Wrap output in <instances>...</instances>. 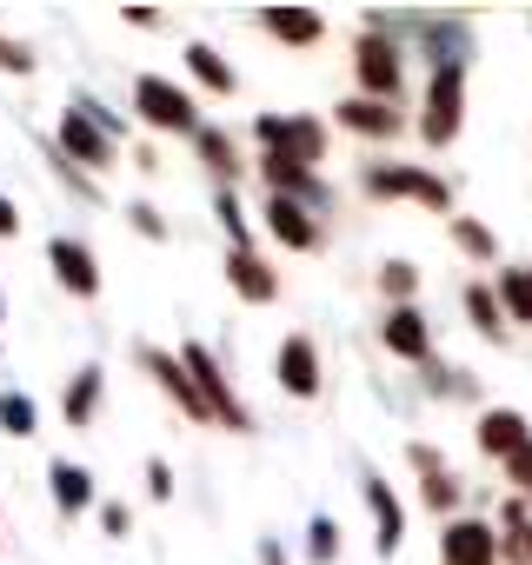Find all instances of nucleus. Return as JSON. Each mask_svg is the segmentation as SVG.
Instances as JSON below:
<instances>
[{
  "label": "nucleus",
  "instance_id": "nucleus-1",
  "mask_svg": "<svg viewBox=\"0 0 532 565\" xmlns=\"http://www.w3.org/2000/svg\"><path fill=\"white\" fill-rule=\"evenodd\" d=\"M459 107H466V67H433V87H426V120L419 134L433 147H446L459 134Z\"/></svg>",
  "mask_w": 532,
  "mask_h": 565
},
{
  "label": "nucleus",
  "instance_id": "nucleus-2",
  "mask_svg": "<svg viewBox=\"0 0 532 565\" xmlns=\"http://www.w3.org/2000/svg\"><path fill=\"white\" fill-rule=\"evenodd\" d=\"M259 140H266V153L300 160V167H313V160H320V147H327L313 120H287V114H266V120H259Z\"/></svg>",
  "mask_w": 532,
  "mask_h": 565
},
{
  "label": "nucleus",
  "instance_id": "nucleus-3",
  "mask_svg": "<svg viewBox=\"0 0 532 565\" xmlns=\"http://www.w3.org/2000/svg\"><path fill=\"white\" fill-rule=\"evenodd\" d=\"M134 100H140V114H147L153 127H173V134H187V127H193V100H187L180 87H167L160 74H147V81L134 87Z\"/></svg>",
  "mask_w": 532,
  "mask_h": 565
},
{
  "label": "nucleus",
  "instance_id": "nucleus-4",
  "mask_svg": "<svg viewBox=\"0 0 532 565\" xmlns=\"http://www.w3.org/2000/svg\"><path fill=\"white\" fill-rule=\"evenodd\" d=\"M439 558H446V565H492V558H499V545H492L486 519H453V525H446V539H439Z\"/></svg>",
  "mask_w": 532,
  "mask_h": 565
},
{
  "label": "nucleus",
  "instance_id": "nucleus-5",
  "mask_svg": "<svg viewBox=\"0 0 532 565\" xmlns=\"http://www.w3.org/2000/svg\"><path fill=\"white\" fill-rule=\"evenodd\" d=\"M47 259H54V273H61L67 294H94V287H100V266H94V253H87L81 239H54Z\"/></svg>",
  "mask_w": 532,
  "mask_h": 565
},
{
  "label": "nucleus",
  "instance_id": "nucleus-6",
  "mask_svg": "<svg viewBox=\"0 0 532 565\" xmlns=\"http://www.w3.org/2000/svg\"><path fill=\"white\" fill-rule=\"evenodd\" d=\"M180 366H187V373H193V380H200V399H206V413H220V419H226V426H246V413H240V406H233V393H226V380H220V373H213V360H206V353H200V347H187V360H180Z\"/></svg>",
  "mask_w": 532,
  "mask_h": 565
},
{
  "label": "nucleus",
  "instance_id": "nucleus-7",
  "mask_svg": "<svg viewBox=\"0 0 532 565\" xmlns=\"http://www.w3.org/2000/svg\"><path fill=\"white\" fill-rule=\"evenodd\" d=\"M366 186H373V193H413V200H426V206H446V186H439L433 173H413V167H373Z\"/></svg>",
  "mask_w": 532,
  "mask_h": 565
},
{
  "label": "nucleus",
  "instance_id": "nucleus-8",
  "mask_svg": "<svg viewBox=\"0 0 532 565\" xmlns=\"http://www.w3.org/2000/svg\"><path fill=\"white\" fill-rule=\"evenodd\" d=\"M280 386H287V393H300V399H313V393H320V360H313V347H307V340H287V347H280Z\"/></svg>",
  "mask_w": 532,
  "mask_h": 565
},
{
  "label": "nucleus",
  "instance_id": "nucleus-9",
  "mask_svg": "<svg viewBox=\"0 0 532 565\" xmlns=\"http://www.w3.org/2000/svg\"><path fill=\"white\" fill-rule=\"evenodd\" d=\"M140 360H147V373H153V380H160V386L193 413V419H206V399H200V386L187 380V366H180V360H167V353H140Z\"/></svg>",
  "mask_w": 532,
  "mask_h": 565
},
{
  "label": "nucleus",
  "instance_id": "nucleus-10",
  "mask_svg": "<svg viewBox=\"0 0 532 565\" xmlns=\"http://www.w3.org/2000/svg\"><path fill=\"white\" fill-rule=\"evenodd\" d=\"M360 81H366V87H373L380 100H386V94L400 87V61H393V47H386V41H373V34L360 41Z\"/></svg>",
  "mask_w": 532,
  "mask_h": 565
},
{
  "label": "nucleus",
  "instance_id": "nucleus-11",
  "mask_svg": "<svg viewBox=\"0 0 532 565\" xmlns=\"http://www.w3.org/2000/svg\"><path fill=\"white\" fill-rule=\"evenodd\" d=\"M61 147H67L74 160H87V167H107V134H100L87 114H67V120H61Z\"/></svg>",
  "mask_w": 532,
  "mask_h": 565
},
{
  "label": "nucleus",
  "instance_id": "nucleus-12",
  "mask_svg": "<svg viewBox=\"0 0 532 565\" xmlns=\"http://www.w3.org/2000/svg\"><path fill=\"white\" fill-rule=\"evenodd\" d=\"M380 333H386V347H393L400 360H426V320H419L413 307H393Z\"/></svg>",
  "mask_w": 532,
  "mask_h": 565
},
{
  "label": "nucleus",
  "instance_id": "nucleus-13",
  "mask_svg": "<svg viewBox=\"0 0 532 565\" xmlns=\"http://www.w3.org/2000/svg\"><path fill=\"white\" fill-rule=\"evenodd\" d=\"M266 226H274L287 246H313V239H320V233H313V220H307V206H300V200H280V193L266 200Z\"/></svg>",
  "mask_w": 532,
  "mask_h": 565
},
{
  "label": "nucleus",
  "instance_id": "nucleus-14",
  "mask_svg": "<svg viewBox=\"0 0 532 565\" xmlns=\"http://www.w3.org/2000/svg\"><path fill=\"white\" fill-rule=\"evenodd\" d=\"M479 446H486V452H499V459H512V452L525 446V419H519V413H506V406H499V413H486V419H479Z\"/></svg>",
  "mask_w": 532,
  "mask_h": 565
},
{
  "label": "nucleus",
  "instance_id": "nucleus-15",
  "mask_svg": "<svg viewBox=\"0 0 532 565\" xmlns=\"http://www.w3.org/2000/svg\"><path fill=\"white\" fill-rule=\"evenodd\" d=\"M266 34L287 41V47H307V41H320V14H307V8H266Z\"/></svg>",
  "mask_w": 532,
  "mask_h": 565
},
{
  "label": "nucleus",
  "instance_id": "nucleus-16",
  "mask_svg": "<svg viewBox=\"0 0 532 565\" xmlns=\"http://www.w3.org/2000/svg\"><path fill=\"white\" fill-rule=\"evenodd\" d=\"M226 273H233V294H246V300H274V294H280V287H274V273H266L253 253H240V246H233Z\"/></svg>",
  "mask_w": 532,
  "mask_h": 565
},
{
  "label": "nucleus",
  "instance_id": "nucleus-17",
  "mask_svg": "<svg viewBox=\"0 0 532 565\" xmlns=\"http://www.w3.org/2000/svg\"><path fill=\"white\" fill-rule=\"evenodd\" d=\"M340 120H347L353 134H393V127H400V120L386 114V100H347V107H340Z\"/></svg>",
  "mask_w": 532,
  "mask_h": 565
},
{
  "label": "nucleus",
  "instance_id": "nucleus-18",
  "mask_svg": "<svg viewBox=\"0 0 532 565\" xmlns=\"http://www.w3.org/2000/svg\"><path fill=\"white\" fill-rule=\"evenodd\" d=\"M366 505H373V519H380V552H393V545H400V499L373 479V486H366Z\"/></svg>",
  "mask_w": 532,
  "mask_h": 565
},
{
  "label": "nucleus",
  "instance_id": "nucleus-19",
  "mask_svg": "<svg viewBox=\"0 0 532 565\" xmlns=\"http://www.w3.org/2000/svg\"><path fill=\"white\" fill-rule=\"evenodd\" d=\"M266 180L280 186V200H294V193H307V200H313V180H307V167H300V160H280V153H266Z\"/></svg>",
  "mask_w": 532,
  "mask_h": 565
},
{
  "label": "nucleus",
  "instance_id": "nucleus-20",
  "mask_svg": "<svg viewBox=\"0 0 532 565\" xmlns=\"http://www.w3.org/2000/svg\"><path fill=\"white\" fill-rule=\"evenodd\" d=\"M506 307H512V320H519V327H532V266L506 273Z\"/></svg>",
  "mask_w": 532,
  "mask_h": 565
},
{
  "label": "nucleus",
  "instance_id": "nucleus-21",
  "mask_svg": "<svg viewBox=\"0 0 532 565\" xmlns=\"http://www.w3.org/2000/svg\"><path fill=\"white\" fill-rule=\"evenodd\" d=\"M187 61H193V74H200L213 94H226V87H233V74H226V61H220L213 47H187Z\"/></svg>",
  "mask_w": 532,
  "mask_h": 565
},
{
  "label": "nucleus",
  "instance_id": "nucleus-22",
  "mask_svg": "<svg viewBox=\"0 0 532 565\" xmlns=\"http://www.w3.org/2000/svg\"><path fill=\"white\" fill-rule=\"evenodd\" d=\"M94 399H100V373L87 366V373L74 380V393H67V419H74V426H87V413H94Z\"/></svg>",
  "mask_w": 532,
  "mask_h": 565
},
{
  "label": "nucleus",
  "instance_id": "nucleus-23",
  "mask_svg": "<svg viewBox=\"0 0 532 565\" xmlns=\"http://www.w3.org/2000/svg\"><path fill=\"white\" fill-rule=\"evenodd\" d=\"M54 499H61L67 512H81V505H87V472H81V466H54Z\"/></svg>",
  "mask_w": 532,
  "mask_h": 565
},
{
  "label": "nucleus",
  "instance_id": "nucleus-24",
  "mask_svg": "<svg viewBox=\"0 0 532 565\" xmlns=\"http://www.w3.org/2000/svg\"><path fill=\"white\" fill-rule=\"evenodd\" d=\"M506 525H512V545H506V558H512V565H532V525H525V512L512 505V512H506Z\"/></svg>",
  "mask_w": 532,
  "mask_h": 565
},
{
  "label": "nucleus",
  "instance_id": "nucleus-25",
  "mask_svg": "<svg viewBox=\"0 0 532 565\" xmlns=\"http://www.w3.org/2000/svg\"><path fill=\"white\" fill-rule=\"evenodd\" d=\"M0 426H8V433H34V406L21 393H8V399H0Z\"/></svg>",
  "mask_w": 532,
  "mask_h": 565
},
{
  "label": "nucleus",
  "instance_id": "nucleus-26",
  "mask_svg": "<svg viewBox=\"0 0 532 565\" xmlns=\"http://www.w3.org/2000/svg\"><path fill=\"white\" fill-rule=\"evenodd\" d=\"M466 307H472V320H479L486 333H506V327H499V300H492L486 287H472V294H466Z\"/></svg>",
  "mask_w": 532,
  "mask_h": 565
},
{
  "label": "nucleus",
  "instance_id": "nucleus-27",
  "mask_svg": "<svg viewBox=\"0 0 532 565\" xmlns=\"http://www.w3.org/2000/svg\"><path fill=\"white\" fill-rule=\"evenodd\" d=\"M200 153H206V160H213L220 173H233V147H226L220 134H200Z\"/></svg>",
  "mask_w": 532,
  "mask_h": 565
},
{
  "label": "nucleus",
  "instance_id": "nucleus-28",
  "mask_svg": "<svg viewBox=\"0 0 532 565\" xmlns=\"http://www.w3.org/2000/svg\"><path fill=\"white\" fill-rule=\"evenodd\" d=\"M453 233H459V246H466V253H492V233H486V226H472V220H459Z\"/></svg>",
  "mask_w": 532,
  "mask_h": 565
},
{
  "label": "nucleus",
  "instance_id": "nucleus-29",
  "mask_svg": "<svg viewBox=\"0 0 532 565\" xmlns=\"http://www.w3.org/2000/svg\"><path fill=\"white\" fill-rule=\"evenodd\" d=\"M307 552H313V558H333V552H340V532H333V519H320V525H313V545H307Z\"/></svg>",
  "mask_w": 532,
  "mask_h": 565
},
{
  "label": "nucleus",
  "instance_id": "nucleus-30",
  "mask_svg": "<svg viewBox=\"0 0 532 565\" xmlns=\"http://www.w3.org/2000/svg\"><path fill=\"white\" fill-rule=\"evenodd\" d=\"M506 466H512V479H519V492H532V439H525V446H519V452H512Z\"/></svg>",
  "mask_w": 532,
  "mask_h": 565
},
{
  "label": "nucleus",
  "instance_id": "nucleus-31",
  "mask_svg": "<svg viewBox=\"0 0 532 565\" xmlns=\"http://www.w3.org/2000/svg\"><path fill=\"white\" fill-rule=\"evenodd\" d=\"M386 294H400V300L413 294V266H406V259H393V266H386Z\"/></svg>",
  "mask_w": 532,
  "mask_h": 565
},
{
  "label": "nucleus",
  "instance_id": "nucleus-32",
  "mask_svg": "<svg viewBox=\"0 0 532 565\" xmlns=\"http://www.w3.org/2000/svg\"><path fill=\"white\" fill-rule=\"evenodd\" d=\"M220 220L233 226V239H240V253H246V220H240V206H233V193H220Z\"/></svg>",
  "mask_w": 532,
  "mask_h": 565
},
{
  "label": "nucleus",
  "instance_id": "nucleus-33",
  "mask_svg": "<svg viewBox=\"0 0 532 565\" xmlns=\"http://www.w3.org/2000/svg\"><path fill=\"white\" fill-rule=\"evenodd\" d=\"M419 492H426V505H439V512H446V505H453V486H446V479H439V472H426V486H419Z\"/></svg>",
  "mask_w": 532,
  "mask_h": 565
},
{
  "label": "nucleus",
  "instance_id": "nucleus-34",
  "mask_svg": "<svg viewBox=\"0 0 532 565\" xmlns=\"http://www.w3.org/2000/svg\"><path fill=\"white\" fill-rule=\"evenodd\" d=\"M0 67H14V74H28L34 61H28V47H21V41H0Z\"/></svg>",
  "mask_w": 532,
  "mask_h": 565
},
{
  "label": "nucleus",
  "instance_id": "nucleus-35",
  "mask_svg": "<svg viewBox=\"0 0 532 565\" xmlns=\"http://www.w3.org/2000/svg\"><path fill=\"white\" fill-rule=\"evenodd\" d=\"M14 226H21V220H14V206H8V200H0V239H8Z\"/></svg>",
  "mask_w": 532,
  "mask_h": 565
}]
</instances>
